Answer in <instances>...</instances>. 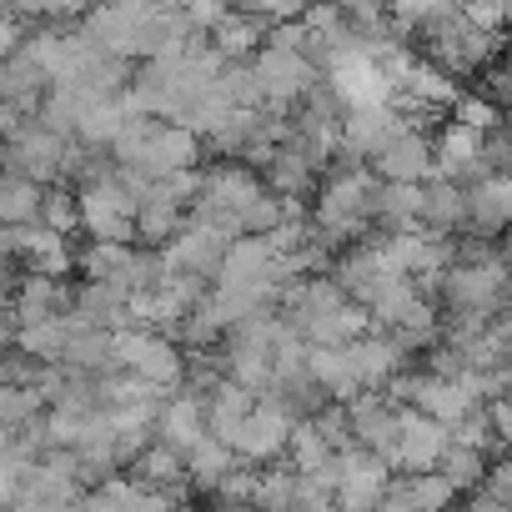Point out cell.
<instances>
[{
	"label": "cell",
	"instance_id": "6da1fadb",
	"mask_svg": "<svg viewBox=\"0 0 512 512\" xmlns=\"http://www.w3.org/2000/svg\"><path fill=\"white\" fill-rule=\"evenodd\" d=\"M322 81H327V91L342 101V111L347 106H387L397 91H392V81L377 71V61L362 51V36H347L327 61H322Z\"/></svg>",
	"mask_w": 512,
	"mask_h": 512
},
{
	"label": "cell",
	"instance_id": "7a4b0ae2",
	"mask_svg": "<svg viewBox=\"0 0 512 512\" xmlns=\"http://www.w3.org/2000/svg\"><path fill=\"white\" fill-rule=\"evenodd\" d=\"M251 76H256V86H262V101H267V106L292 111V106L322 81V66H317L307 51L256 46V51H251Z\"/></svg>",
	"mask_w": 512,
	"mask_h": 512
},
{
	"label": "cell",
	"instance_id": "3957f363",
	"mask_svg": "<svg viewBox=\"0 0 512 512\" xmlns=\"http://www.w3.org/2000/svg\"><path fill=\"white\" fill-rule=\"evenodd\" d=\"M442 307H482V312H507V251L492 262H452L437 282Z\"/></svg>",
	"mask_w": 512,
	"mask_h": 512
},
{
	"label": "cell",
	"instance_id": "277c9868",
	"mask_svg": "<svg viewBox=\"0 0 512 512\" xmlns=\"http://www.w3.org/2000/svg\"><path fill=\"white\" fill-rule=\"evenodd\" d=\"M71 136H56L46 131L36 116L11 136V141H0V171H16V176H31V181H61V146Z\"/></svg>",
	"mask_w": 512,
	"mask_h": 512
},
{
	"label": "cell",
	"instance_id": "5b68a950",
	"mask_svg": "<svg viewBox=\"0 0 512 512\" xmlns=\"http://www.w3.org/2000/svg\"><path fill=\"white\" fill-rule=\"evenodd\" d=\"M287 432H292V417H287L282 407H272V402L256 397V402H251V412L231 427L226 447H231L241 462H251V467H267V462H277V457H282Z\"/></svg>",
	"mask_w": 512,
	"mask_h": 512
},
{
	"label": "cell",
	"instance_id": "8992f818",
	"mask_svg": "<svg viewBox=\"0 0 512 512\" xmlns=\"http://www.w3.org/2000/svg\"><path fill=\"white\" fill-rule=\"evenodd\" d=\"M337 467H342V477H337L332 502H337V507H347V512H367V507H377V497H382V487H387L392 467H387L377 452H367L362 442L337 447Z\"/></svg>",
	"mask_w": 512,
	"mask_h": 512
},
{
	"label": "cell",
	"instance_id": "52a82bcc",
	"mask_svg": "<svg viewBox=\"0 0 512 512\" xmlns=\"http://www.w3.org/2000/svg\"><path fill=\"white\" fill-rule=\"evenodd\" d=\"M156 251H161V272H196V277L211 282V277H216V262H221V251H226V236L211 231L206 221L186 216V221L176 226V236L161 241Z\"/></svg>",
	"mask_w": 512,
	"mask_h": 512
},
{
	"label": "cell",
	"instance_id": "ba28073f",
	"mask_svg": "<svg viewBox=\"0 0 512 512\" xmlns=\"http://www.w3.org/2000/svg\"><path fill=\"white\" fill-rule=\"evenodd\" d=\"M447 447V427L407 402H397V452H392V472H427L437 467V452Z\"/></svg>",
	"mask_w": 512,
	"mask_h": 512
},
{
	"label": "cell",
	"instance_id": "9c48e42d",
	"mask_svg": "<svg viewBox=\"0 0 512 512\" xmlns=\"http://www.w3.org/2000/svg\"><path fill=\"white\" fill-rule=\"evenodd\" d=\"M367 166L377 181H427L432 176V136L402 126L367 156Z\"/></svg>",
	"mask_w": 512,
	"mask_h": 512
},
{
	"label": "cell",
	"instance_id": "30bf717a",
	"mask_svg": "<svg viewBox=\"0 0 512 512\" xmlns=\"http://www.w3.org/2000/svg\"><path fill=\"white\" fill-rule=\"evenodd\" d=\"M482 171H487L482 166V131H472L462 121L437 126V136H432V176H447V181L467 186Z\"/></svg>",
	"mask_w": 512,
	"mask_h": 512
},
{
	"label": "cell",
	"instance_id": "8fae6325",
	"mask_svg": "<svg viewBox=\"0 0 512 512\" xmlns=\"http://www.w3.org/2000/svg\"><path fill=\"white\" fill-rule=\"evenodd\" d=\"M196 161H201V136L176 121H156V131L146 136V146L136 156V171L156 181V176H166L176 166H196Z\"/></svg>",
	"mask_w": 512,
	"mask_h": 512
},
{
	"label": "cell",
	"instance_id": "7c38bea8",
	"mask_svg": "<svg viewBox=\"0 0 512 512\" xmlns=\"http://www.w3.org/2000/svg\"><path fill=\"white\" fill-rule=\"evenodd\" d=\"M151 437H161L166 447H176L181 457L206 437V397H196V392H171L161 407H156V422H151Z\"/></svg>",
	"mask_w": 512,
	"mask_h": 512
},
{
	"label": "cell",
	"instance_id": "4fadbf2b",
	"mask_svg": "<svg viewBox=\"0 0 512 512\" xmlns=\"http://www.w3.org/2000/svg\"><path fill=\"white\" fill-rule=\"evenodd\" d=\"M262 191H267L262 171L246 166V161H236V156H221L216 166H206V171H201V196H206V201H216V206H236V211H246Z\"/></svg>",
	"mask_w": 512,
	"mask_h": 512
},
{
	"label": "cell",
	"instance_id": "5bb4252c",
	"mask_svg": "<svg viewBox=\"0 0 512 512\" xmlns=\"http://www.w3.org/2000/svg\"><path fill=\"white\" fill-rule=\"evenodd\" d=\"M342 352H347V362H352V372H357V382L362 387H382L397 367H407L412 357L382 332V327H367L362 337H352V342H342Z\"/></svg>",
	"mask_w": 512,
	"mask_h": 512
},
{
	"label": "cell",
	"instance_id": "9a60e30c",
	"mask_svg": "<svg viewBox=\"0 0 512 512\" xmlns=\"http://www.w3.org/2000/svg\"><path fill=\"white\" fill-rule=\"evenodd\" d=\"M71 307V287L66 277H46V272H31L16 277V292H11V322L26 327V322H41V317H56Z\"/></svg>",
	"mask_w": 512,
	"mask_h": 512
},
{
	"label": "cell",
	"instance_id": "2e32d148",
	"mask_svg": "<svg viewBox=\"0 0 512 512\" xmlns=\"http://www.w3.org/2000/svg\"><path fill=\"white\" fill-rule=\"evenodd\" d=\"M462 191H467V226L497 236L507 226V216H512V181H507V171H482Z\"/></svg>",
	"mask_w": 512,
	"mask_h": 512
},
{
	"label": "cell",
	"instance_id": "e0dca14e",
	"mask_svg": "<svg viewBox=\"0 0 512 512\" xmlns=\"http://www.w3.org/2000/svg\"><path fill=\"white\" fill-rule=\"evenodd\" d=\"M126 477H136V482H146V487H166V492H176L181 502L191 497V487H186V457H181L176 447H166L161 437H151V442L126 462Z\"/></svg>",
	"mask_w": 512,
	"mask_h": 512
},
{
	"label": "cell",
	"instance_id": "ac0fdd59",
	"mask_svg": "<svg viewBox=\"0 0 512 512\" xmlns=\"http://www.w3.org/2000/svg\"><path fill=\"white\" fill-rule=\"evenodd\" d=\"M467 226V191L447 176L422 181V231L432 236H457Z\"/></svg>",
	"mask_w": 512,
	"mask_h": 512
},
{
	"label": "cell",
	"instance_id": "d6986e66",
	"mask_svg": "<svg viewBox=\"0 0 512 512\" xmlns=\"http://www.w3.org/2000/svg\"><path fill=\"white\" fill-rule=\"evenodd\" d=\"M181 221H186V206L171 201V196L161 191V181H151V186L141 191L136 211H131V226H136V241H141V246H161V241H171Z\"/></svg>",
	"mask_w": 512,
	"mask_h": 512
},
{
	"label": "cell",
	"instance_id": "ffe728a7",
	"mask_svg": "<svg viewBox=\"0 0 512 512\" xmlns=\"http://www.w3.org/2000/svg\"><path fill=\"white\" fill-rule=\"evenodd\" d=\"M392 131H402L392 101H387V106H347V111H342V146L357 151L362 161H367Z\"/></svg>",
	"mask_w": 512,
	"mask_h": 512
},
{
	"label": "cell",
	"instance_id": "44dd1931",
	"mask_svg": "<svg viewBox=\"0 0 512 512\" xmlns=\"http://www.w3.org/2000/svg\"><path fill=\"white\" fill-rule=\"evenodd\" d=\"M262 36H267V16H256V11H221L216 16V26L206 31V41L226 56V61H246L256 46H262Z\"/></svg>",
	"mask_w": 512,
	"mask_h": 512
},
{
	"label": "cell",
	"instance_id": "7402d4cb",
	"mask_svg": "<svg viewBox=\"0 0 512 512\" xmlns=\"http://www.w3.org/2000/svg\"><path fill=\"white\" fill-rule=\"evenodd\" d=\"M457 91H462L457 76L442 71V66L427 61V56H412L407 71H402V81H397V96H412V101H422V106H452Z\"/></svg>",
	"mask_w": 512,
	"mask_h": 512
},
{
	"label": "cell",
	"instance_id": "603a6c76",
	"mask_svg": "<svg viewBox=\"0 0 512 512\" xmlns=\"http://www.w3.org/2000/svg\"><path fill=\"white\" fill-rule=\"evenodd\" d=\"M76 206H81V231L106 236V241H136L131 211H121L111 196H101L96 186H76Z\"/></svg>",
	"mask_w": 512,
	"mask_h": 512
},
{
	"label": "cell",
	"instance_id": "cb8c5ba5",
	"mask_svg": "<svg viewBox=\"0 0 512 512\" xmlns=\"http://www.w3.org/2000/svg\"><path fill=\"white\" fill-rule=\"evenodd\" d=\"M302 367H307V377H312V382H317L327 397H337V402H347V397L362 387L342 347H312V342H307V357H302Z\"/></svg>",
	"mask_w": 512,
	"mask_h": 512
},
{
	"label": "cell",
	"instance_id": "d4e9b609",
	"mask_svg": "<svg viewBox=\"0 0 512 512\" xmlns=\"http://www.w3.org/2000/svg\"><path fill=\"white\" fill-rule=\"evenodd\" d=\"M61 362H66V367H76V372H91V377L111 372V367H116L111 332H106V327H76V322H71V337H66Z\"/></svg>",
	"mask_w": 512,
	"mask_h": 512
},
{
	"label": "cell",
	"instance_id": "484cf974",
	"mask_svg": "<svg viewBox=\"0 0 512 512\" xmlns=\"http://www.w3.org/2000/svg\"><path fill=\"white\" fill-rule=\"evenodd\" d=\"M251 402H256V392H251V387H241V382L221 377V382L206 392V432L226 442V437H231V427L251 412Z\"/></svg>",
	"mask_w": 512,
	"mask_h": 512
},
{
	"label": "cell",
	"instance_id": "4316f807",
	"mask_svg": "<svg viewBox=\"0 0 512 512\" xmlns=\"http://www.w3.org/2000/svg\"><path fill=\"white\" fill-rule=\"evenodd\" d=\"M66 337H71V317H66V312L16 327V347H21V352H31L36 362H61V352H66Z\"/></svg>",
	"mask_w": 512,
	"mask_h": 512
},
{
	"label": "cell",
	"instance_id": "83f0119b",
	"mask_svg": "<svg viewBox=\"0 0 512 512\" xmlns=\"http://www.w3.org/2000/svg\"><path fill=\"white\" fill-rule=\"evenodd\" d=\"M231 462H236V452H231L221 437H211V432H206V437L186 452V487L206 497V492H211V482H216Z\"/></svg>",
	"mask_w": 512,
	"mask_h": 512
},
{
	"label": "cell",
	"instance_id": "f1b7e54d",
	"mask_svg": "<svg viewBox=\"0 0 512 512\" xmlns=\"http://www.w3.org/2000/svg\"><path fill=\"white\" fill-rule=\"evenodd\" d=\"M171 337L186 342V347H216V342L226 337V317H221V307L211 302V287H206V297H201L196 307L181 312V322H176Z\"/></svg>",
	"mask_w": 512,
	"mask_h": 512
},
{
	"label": "cell",
	"instance_id": "f546056e",
	"mask_svg": "<svg viewBox=\"0 0 512 512\" xmlns=\"http://www.w3.org/2000/svg\"><path fill=\"white\" fill-rule=\"evenodd\" d=\"M131 251H136V241H106V236H91V246L76 251V267H81L86 277H96V282H111V277H126Z\"/></svg>",
	"mask_w": 512,
	"mask_h": 512
},
{
	"label": "cell",
	"instance_id": "4dcf8cb0",
	"mask_svg": "<svg viewBox=\"0 0 512 512\" xmlns=\"http://www.w3.org/2000/svg\"><path fill=\"white\" fill-rule=\"evenodd\" d=\"M121 121H126V111H121L116 96H86V106L76 111V136L91 141V146H106L121 131Z\"/></svg>",
	"mask_w": 512,
	"mask_h": 512
},
{
	"label": "cell",
	"instance_id": "1f68e13d",
	"mask_svg": "<svg viewBox=\"0 0 512 512\" xmlns=\"http://www.w3.org/2000/svg\"><path fill=\"white\" fill-rule=\"evenodd\" d=\"M36 221H41V226H51V231H61V236L81 231V206H76V186H71V181H46V186H41V206H36Z\"/></svg>",
	"mask_w": 512,
	"mask_h": 512
},
{
	"label": "cell",
	"instance_id": "d6a6232c",
	"mask_svg": "<svg viewBox=\"0 0 512 512\" xmlns=\"http://www.w3.org/2000/svg\"><path fill=\"white\" fill-rule=\"evenodd\" d=\"M36 206H41V181L16 176V171H0V221H6V226L36 221Z\"/></svg>",
	"mask_w": 512,
	"mask_h": 512
},
{
	"label": "cell",
	"instance_id": "836d02e7",
	"mask_svg": "<svg viewBox=\"0 0 512 512\" xmlns=\"http://www.w3.org/2000/svg\"><path fill=\"white\" fill-rule=\"evenodd\" d=\"M482 467H487V452H477V447H467V442H452V437H447V447L437 452V472H442L457 492H472V487L482 482Z\"/></svg>",
	"mask_w": 512,
	"mask_h": 512
},
{
	"label": "cell",
	"instance_id": "e575fe53",
	"mask_svg": "<svg viewBox=\"0 0 512 512\" xmlns=\"http://www.w3.org/2000/svg\"><path fill=\"white\" fill-rule=\"evenodd\" d=\"M251 131H256V106H231V111L201 136V146H211L216 156H236Z\"/></svg>",
	"mask_w": 512,
	"mask_h": 512
},
{
	"label": "cell",
	"instance_id": "d590c367",
	"mask_svg": "<svg viewBox=\"0 0 512 512\" xmlns=\"http://www.w3.org/2000/svg\"><path fill=\"white\" fill-rule=\"evenodd\" d=\"M337 11H342L347 31L362 36V41L392 36V11H387V0H337Z\"/></svg>",
	"mask_w": 512,
	"mask_h": 512
},
{
	"label": "cell",
	"instance_id": "8d00e7d4",
	"mask_svg": "<svg viewBox=\"0 0 512 512\" xmlns=\"http://www.w3.org/2000/svg\"><path fill=\"white\" fill-rule=\"evenodd\" d=\"M407 487H412V512H442V507H452V502L462 497L437 467H427V472H407Z\"/></svg>",
	"mask_w": 512,
	"mask_h": 512
},
{
	"label": "cell",
	"instance_id": "74e56055",
	"mask_svg": "<svg viewBox=\"0 0 512 512\" xmlns=\"http://www.w3.org/2000/svg\"><path fill=\"white\" fill-rule=\"evenodd\" d=\"M211 86H216L231 106H262V86H256V76H251V56H246V61H226Z\"/></svg>",
	"mask_w": 512,
	"mask_h": 512
},
{
	"label": "cell",
	"instance_id": "f35d334b",
	"mask_svg": "<svg viewBox=\"0 0 512 512\" xmlns=\"http://www.w3.org/2000/svg\"><path fill=\"white\" fill-rule=\"evenodd\" d=\"M292 467H277V472H256L251 482V507H267V512H287L292 507Z\"/></svg>",
	"mask_w": 512,
	"mask_h": 512
},
{
	"label": "cell",
	"instance_id": "ab89813d",
	"mask_svg": "<svg viewBox=\"0 0 512 512\" xmlns=\"http://www.w3.org/2000/svg\"><path fill=\"white\" fill-rule=\"evenodd\" d=\"M46 402L31 382H0V427H16L26 417H36Z\"/></svg>",
	"mask_w": 512,
	"mask_h": 512
},
{
	"label": "cell",
	"instance_id": "60d3db41",
	"mask_svg": "<svg viewBox=\"0 0 512 512\" xmlns=\"http://www.w3.org/2000/svg\"><path fill=\"white\" fill-rule=\"evenodd\" d=\"M251 482H256L251 462H241V457H236V462L211 482V492H206V497H211L216 507H236V502H251Z\"/></svg>",
	"mask_w": 512,
	"mask_h": 512
},
{
	"label": "cell",
	"instance_id": "b9f144b4",
	"mask_svg": "<svg viewBox=\"0 0 512 512\" xmlns=\"http://www.w3.org/2000/svg\"><path fill=\"white\" fill-rule=\"evenodd\" d=\"M452 121H462V126H472V131H487V126L502 121V106H492L482 91H472V96L457 91V101H452Z\"/></svg>",
	"mask_w": 512,
	"mask_h": 512
},
{
	"label": "cell",
	"instance_id": "7bdbcfd3",
	"mask_svg": "<svg viewBox=\"0 0 512 512\" xmlns=\"http://www.w3.org/2000/svg\"><path fill=\"white\" fill-rule=\"evenodd\" d=\"M312 427H317V432L327 437V447H332V452L352 442V427H347V407H342L337 397H327V402H322V407L312 412Z\"/></svg>",
	"mask_w": 512,
	"mask_h": 512
},
{
	"label": "cell",
	"instance_id": "ee69618b",
	"mask_svg": "<svg viewBox=\"0 0 512 512\" xmlns=\"http://www.w3.org/2000/svg\"><path fill=\"white\" fill-rule=\"evenodd\" d=\"M292 507H297V512H327V507H332V487L317 482L312 472H297V477H292Z\"/></svg>",
	"mask_w": 512,
	"mask_h": 512
},
{
	"label": "cell",
	"instance_id": "f6af8a7d",
	"mask_svg": "<svg viewBox=\"0 0 512 512\" xmlns=\"http://www.w3.org/2000/svg\"><path fill=\"white\" fill-rule=\"evenodd\" d=\"M282 216H287V206H282V196H277V191H262V196H256V201L241 211L246 231H272Z\"/></svg>",
	"mask_w": 512,
	"mask_h": 512
},
{
	"label": "cell",
	"instance_id": "bcb514c9",
	"mask_svg": "<svg viewBox=\"0 0 512 512\" xmlns=\"http://www.w3.org/2000/svg\"><path fill=\"white\" fill-rule=\"evenodd\" d=\"M477 76H482V96L492 101V106H507L512 101V76H507V66L492 56V61H482L477 66Z\"/></svg>",
	"mask_w": 512,
	"mask_h": 512
},
{
	"label": "cell",
	"instance_id": "7dc6e473",
	"mask_svg": "<svg viewBox=\"0 0 512 512\" xmlns=\"http://www.w3.org/2000/svg\"><path fill=\"white\" fill-rule=\"evenodd\" d=\"M482 166H487V171H507V166H512V146H507L502 121L482 131Z\"/></svg>",
	"mask_w": 512,
	"mask_h": 512
},
{
	"label": "cell",
	"instance_id": "c3c4849f",
	"mask_svg": "<svg viewBox=\"0 0 512 512\" xmlns=\"http://www.w3.org/2000/svg\"><path fill=\"white\" fill-rule=\"evenodd\" d=\"M221 11H226V0H186V6H181V16H186L191 31H211Z\"/></svg>",
	"mask_w": 512,
	"mask_h": 512
},
{
	"label": "cell",
	"instance_id": "681fc988",
	"mask_svg": "<svg viewBox=\"0 0 512 512\" xmlns=\"http://www.w3.org/2000/svg\"><path fill=\"white\" fill-rule=\"evenodd\" d=\"M302 6H307V0H256V16H267V21H297L302 16Z\"/></svg>",
	"mask_w": 512,
	"mask_h": 512
},
{
	"label": "cell",
	"instance_id": "f907efd6",
	"mask_svg": "<svg viewBox=\"0 0 512 512\" xmlns=\"http://www.w3.org/2000/svg\"><path fill=\"white\" fill-rule=\"evenodd\" d=\"M11 492H16V462H11V457H0V507L11 502Z\"/></svg>",
	"mask_w": 512,
	"mask_h": 512
}]
</instances>
